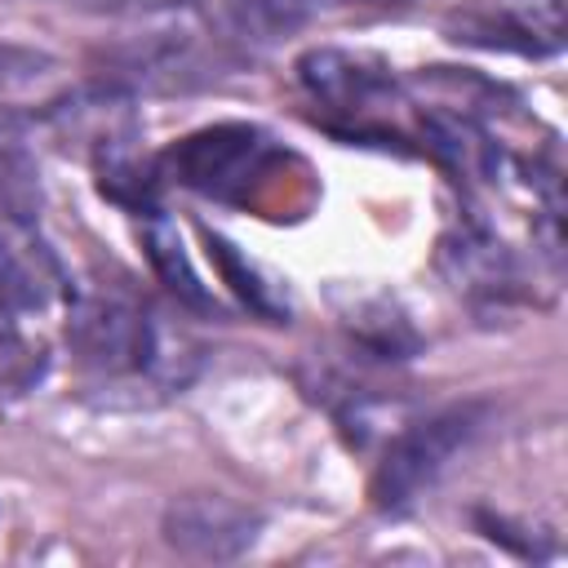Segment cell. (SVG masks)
<instances>
[{
  "instance_id": "obj_1",
  "label": "cell",
  "mask_w": 568,
  "mask_h": 568,
  "mask_svg": "<svg viewBox=\"0 0 568 568\" xmlns=\"http://www.w3.org/2000/svg\"><path fill=\"white\" fill-rule=\"evenodd\" d=\"M160 186L178 182L204 200L266 213L275 200L288 204V186H302V160L257 124H204L155 155Z\"/></svg>"
},
{
  "instance_id": "obj_2",
  "label": "cell",
  "mask_w": 568,
  "mask_h": 568,
  "mask_svg": "<svg viewBox=\"0 0 568 568\" xmlns=\"http://www.w3.org/2000/svg\"><path fill=\"white\" fill-rule=\"evenodd\" d=\"M67 346L93 386H182L173 337L160 315L124 288H89L67 302Z\"/></svg>"
},
{
  "instance_id": "obj_3",
  "label": "cell",
  "mask_w": 568,
  "mask_h": 568,
  "mask_svg": "<svg viewBox=\"0 0 568 568\" xmlns=\"http://www.w3.org/2000/svg\"><path fill=\"white\" fill-rule=\"evenodd\" d=\"M302 98L315 106V120L337 138L355 142H404L413 120V89L373 53L320 44L293 62Z\"/></svg>"
},
{
  "instance_id": "obj_4",
  "label": "cell",
  "mask_w": 568,
  "mask_h": 568,
  "mask_svg": "<svg viewBox=\"0 0 568 568\" xmlns=\"http://www.w3.org/2000/svg\"><path fill=\"white\" fill-rule=\"evenodd\" d=\"M493 404L488 399H457L444 404L435 413H426L422 422H408L382 453V462L373 466L368 479V501L382 515H399L408 510L422 493H430L448 466L484 435Z\"/></svg>"
},
{
  "instance_id": "obj_5",
  "label": "cell",
  "mask_w": 568,
  "mask_h": 568,
  "mask_svg": "<svg viewBox=\"0 0 568 568\" xmlns=\"http://www.w3.org/2000/svg\"><path fill=\"white\" fill-rule=\"evenodd\" d=\"M444 36L484 53L555 58L564 53V0H462Z\"/></svg>"
},
{
  "instance_id": "obj_6",
  "label": "cell",
  "mask_w": 568,
  "mask_h": 568,
  "mask_svg": "<svg viewBox=\"0 0 568 568\" xmlns=\"http://www.w3.org/2000/svg\"><path fill=\"white\" fill-rule=\"evenodd\" d=\"M71 275L31 213H0V315L36 320L71 302Z\"/></svg>"
},
{
  "instance_id": "obj_7",
  "label": "cell",
  "mask_w": 568,
  "mask_h": 568,
  "mask_svg": "<svg viewBox=\"0 0 568 568\" xmlns=\"http://www.w3.org/2000/svg\"><path fill=\"white\" fill-rule=\"evenodd\" d=\"M160 532L182 559L226 564L257 541L262 515L226 493H182L164 506Z\"/></svg>"
},
{
  "instance_id": "obj_8",
  "label": "cell",
  "mask_w": 568,
  "mask_h": 568,
  "mask_svg": "<svg viewBox=\"0 0 568 568\" xmlns=\"http://www.w3.org/2000/svg\"><path fill=\"white\" fill-rule=\"evenodd\" d=\"M444 271L448 280L475 297V302H515L524 297L528 280H524V262L515 257V248L479 217V213H466L457 222V231L444 240Z\"/></svg>"
},
{
  "instance_id": "obj_9",
  "label": "cell",
  "mask_w": 568,
  "mask_h": 568,
  "mask_svg": "<svg viewBox=\"0 0 568 568\" xmlns=\"http://www.w3.org/2000/svg\"><path fill=\"white\" fill-rule=\"evenodd\" d=\"M333 4H351V0H222L231 31L248 44H280L284 36H297Z\"/></svg>"
},
{
  "instance_id": "obj_10",
  "label": "cell",
  "mask_w": 568,
  "mask_h": 568,
  "mask_svg": "<svg viewBox=\"0 0 568 568\" xmlns=\"http://www.w3.org/2000/svg\"><path fill=\"white\" fill-rule=\"evenodd\" d=\"M49 71H53L49 53H36V49H22V44H0V120L13 115V102L31 84H40Z\"/></svg>"
},
{
  "instance_id": "obj_11",
  "label": "cell",
  "mask_w": 568,
  "mask_h": 568,
  "mask_svg": "<svg viewBox=\"0 0 568 568\" xmlns=\"http://www.w3.org/2000/svg\"><path fill=\"white\" fill-rule=\"evenodd\" d=\"M80 9H98V13H160V9H186L195 0H67Z\"/></svg>"
}]
</instances>
